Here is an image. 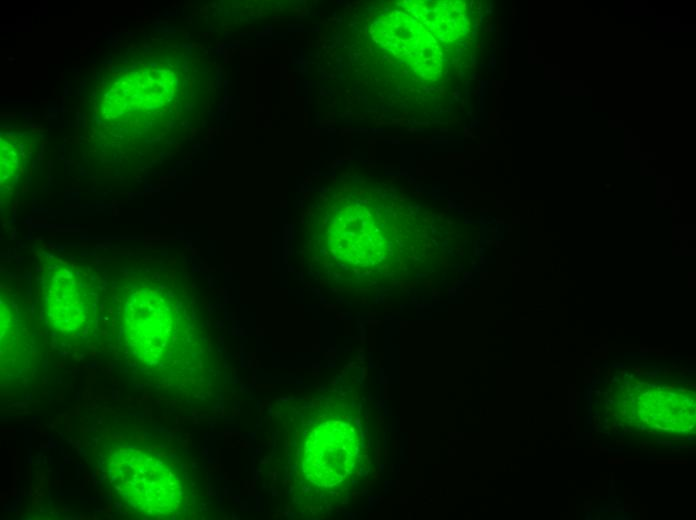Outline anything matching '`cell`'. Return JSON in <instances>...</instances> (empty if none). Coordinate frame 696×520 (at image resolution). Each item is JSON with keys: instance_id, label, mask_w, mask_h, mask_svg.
<instances>
[{"instance_id": "1", "label": "cell", "mask_w": 696, "mask_h": 520, "mask_svg": "<svg viewBox=\"0 0 696 520\" xmlns=\"http://www.w3.org/2000/svg\"><path fill=\"white\" fill-rule=\"evenodd\" d=\"M108 478L114 492L138 514L156 518L173 514L181 500V484L171 468L142 447L117 445L108 456Z\"/></svg>"}, {"instance_id": "2", "label": "cell", "mask_w": 696, "mask_h": 520, "mask_svg": "<svg viewBox=\"0 0 696 520\" xmlns=\"http://www.w3.org/2000/svg\"><path fill=\"white\" fill-rule=\"evenodd\" d=\"M45 296L48 324L61 335L77 336L92 322L93 303L83 285L68 275L57 273Z\"/></svg>"}]
</instances>
